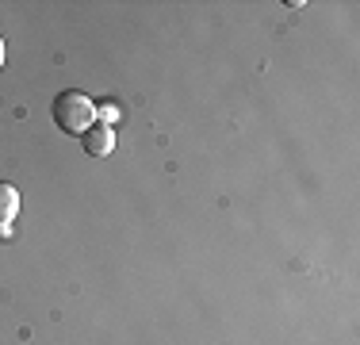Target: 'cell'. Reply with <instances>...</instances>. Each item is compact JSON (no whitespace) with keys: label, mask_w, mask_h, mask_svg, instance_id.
I'll return each instance as SVG.
<instances>
[{"label":"cell","mask_w":360,"mask_h":345,"mask_svg":"<svg viewBox=\"0 0 360 345\" xmlns=\"http://www.w3.org/2000/svg\"><path fill=\"white\" fill-rule=\"evenodd\" d=\"M50 115H54V123L62 127L65 134L81 138L92 123H96V104H92V96H84V92L65 89L54 96V104H50Z\"/></svg>","instance_id":"cell-1"},{"label":"cell","mask_w":360,"mask_h":345,"mask_svg":"<svg viewBox=\"0 0 360 345\" xmlns=\"http://www.w3.org/2000/svg\"><path fill=\"white\" fill-rule=\"evenodd\" d=\"M15 215H20V188L8 184V180H0V234H12V222Z\"/></svg>","instance_id":"cell-3"},{"label":"cell","mask_w":360,"mask_h":345,"mask_svg":"<svg viewBox=\"0 0 360 345\" xmlns=\"http://www.w3.org/2000/svg\"><path fill=\"white\" fill-rule=\"evenodd\" d=\"M81 146L89 158H108L111 150H115V131H111L108 123H92L89 131L81 134Z\"/></svg>","instance_id":"cell-2"},{"label":"cell","mask_w":360,"mask_h":345,"mask_svg":"<svg viewBox=\"0 0 360 345\" xmlns=\"http://www.w3.org/2000/svg\"><path fill=\"white\" fill-rule=\"evenodd\" d=\"M0 65H4V39H0Z\"/></svg>","instance_id":"cell-4"}]
</instances>
